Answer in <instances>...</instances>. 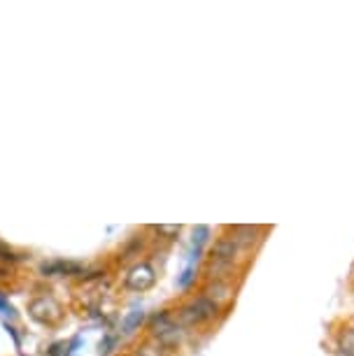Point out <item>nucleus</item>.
<instances>
[{
	"label": "nucleus",
	"mask_w": 354,
	"mask_h": 356,
	"mask_svg": "<svg viewBox=\"0 0 354 356\" xmlns=\"http://www.w3.org/2000/svg\"><path fill=\"white\" fill-rule=\"evenodd\" d=\"M122 356H133V354H131V352H124Z\"/></svg>",
	"instance_id": "f3484780"
},
{
	"label": "nucleus",
	"mask_w": 354,
	"mask_h": 356,
	"mask_svg": "<svg viewBox=\"0 0 354 356\" xmlns=\"http://www.w3.org/2000/svg\"><path fill=\"white\" fill-rule=\"evenodd\" d=\"M26 314L38 326L58 331L68 321V307L51 289H35L26 300Z\"/></svg>",
	"instance_id": "f03ea898"
},
{
	"label": "nucleus",
	"mask_w": 354,
	"mask_h": 356,
	"mask_svg": "<svg viewBox=\"0 0 354 356\" xmlns=\"http://www.w3.org/2000/svg\"><path fill=\"white\" fill-rule=\"evenodd\" d=\"M175 319L182 324L186 331H208L217 324L219 319L226 317V312L222 307H217L212 300L205 298L203 293H186L179 300H175V305H170Z\"/></svg>",
	"instance_id": "f257e3e1"
},
{
	"label": "nucleus",
	"mask_w": 354,
	"mask_h": 356,
	"mask_svg": "<svg viewBox=\"0 0 354 356\" xmlns=\"http://www.w3.org/2000/svg\"><path fill=\"white\" fill-rule=\"evenodd\" d=\"M0 312L8 314L10 319H17V310H15V305L10 303L8 293H3V291H0Z\"/></svg>",
	"instance_id": "dca6fc26"
},
{
	"label": "nucleus",
	"mask_w": 354,
	"mask_h": 356,
	"mask_svg": "<svg viewBox=\"0 0 354 356\" xmlns=\"http://www.w3.org/2000/svg\"><path fill=\"white\" fill-rule=\"evenodd\" d=\"M143 333L147 338L156 340L159 345H163L166 349H170V352H175V354H177V349L184 347V342L189 340V335H191L175 319V314H172L170 307H161V310H156L154 314H150L145 321Z\"/></svg>",
	"instance_id": "7ed1b4c3"
},
{
	"label": "nucleus",
	"mask_w": 354,
	"mask_h": 356,
	"mask_svg": "<svg viewBox=\"0 0 354 356\" xmlns=\"http://www.w3.org/2000/svg\"><path fill=\"white\" fill-rule=\"evenodd\" d=\"M133 356H177L175 352H170V349H166L163 345H159L156 340L147 338L143 333L140 335V340L133 342V349H129Z\"/></svg>",
	"instance_id": "1a4fd4ad"
},
{
	"label": "nucleus",
	"mask_w": 354,
	"mask_h": 356,
	"mask_svg": "<svg viewBox=\"0 0 354 356\" xmlns=\"http://www.w3.org/2000/svg\"><path fill=\"white\" fill-rule=\"evenodd\" d=\"M119 342H122V335H119V333H108L103 340H100L98 354H100V356H110V354L119 347Z\"/></svg>",
	"instance_id": "4468645a"
},
{
	"label": "nucleus",
	"mask_w": 354,
	"mask_h": 356,
	"mask_svg": "<svg viewBox=\"0 0 354 356\" xmlns=\"http://www.w3.org/2000/svg\"><path fill=\"white\" fill-rule=\"evenodd\" d=\"M150 233H154L156 238H150V240H156V243H175V240L179 238V233H182V226H150L147 228Z\"/></svg>",
	"instance_id": "9b49d317"
},
{
	"label": "nucleus",
	"mask_w": 354,
	"mask_h": 356,
	"mask_svg": "<svg viewBox=\"0 0 354 356\" xmlns=\"http://www.w3.org/2000/svg\"><path fill=\"white\" fill-rule=\"evenodd\" d=\"M86 270H89V264H84V261H75V259H63V257L45 259L42 264L38 266V275L45 280H54V277L79 280Z\"/></svg>",
	"instance_id": "423d86ee"
},
{
	"label": "nucleus",
	"mask_w": 354,
	"mask_h": 356,
	"mask_svg": "<svg viewBox=\"0 0 354 356\" xmlns=\"http://www.w3.org/2000/svg\"><path fill=\"white\" fill-rule=\"evenodd\" d=\"M210 243V228L208 226H196L193 228V250L196 254L203 252V247Z\"/></svg>",
	"instance_id": "2eb2a0df"
},
{
	"label": "nucleus",
	"mask_w": 354,
	"mask_h": 356,
	"mask_svg": "<svg viewBox=\"0 0 354 356\" xmlns=\"http://www.w3.org/2000/svg\"><path fill=\"white\" fill-rule=\"evenodd\" d=\"M156 282H159L156 266L152 264L150 257H145L126 268L124 277L119 282V289H122L124 293H147L156 286Z\"/></svg>",
	"instance_id": "20e7f679"
},
{
	"label": "nucleus",
	"mask_w": 354,
	"mask_h": 356,
	"mask_svg": "<svg viewBox=\"0 0 354 356\" xmlns=\"http://www.w3.org/2000/svg\"><path fill=\"white\" fill-rule=\"evenodd\" d=\"M224 233L231 235L233 240H238V243L247 247V250L257 252V245L264 243L266 228H262V226H224Z\"/></svg>",
	"instance_id": "0eeeda50"
},
{
	"label": "nucleus",
	"mask_w": 354,
	"mask_h": 356,
	"mask_svg": "<svg viewBox=\"0 0 354 356\" xmlns=\"http://www.w3.org/2000/svg\"><path fill=\"white\" fill-rule=\"evenodd\" d=\"M22 284V270L10 266H0V286L3 289H17Z\"/></svg>",
	"instance_id": "ddd939ff"
},
{
	"label": "nucleus",
	"mask_w": 354,
	"mask_h": 356,
	"mask_svg": "<svg viewBox=\"0 0 354 356\" xmlns=\"http://www.w3.org/2000/svg\"><path fill=\"white\" fill-rule=\"evenodd\" d=\"M33 254L26 250H19V247L0 240V266H10V268H22L24 264H29Z\"/></svg>",
	"instance_id": "6e6552de"
},
{
	"label": "nucleus",
	"mask_w": 354,
	"mask_h": 356,
	"mask_svg": "<svg viewBox=\"0 0 354 356\" xmlns=\"http://www.w3.org/2000/svg\"><path fill=\"white\" fill-rule=\"evenodd\" d=\"M338 349L345 356H354V324H345L338 331Z\"/></svg>",
	"instance_id": "f8f14e48"
},
{
	"label": "nucleus",
	"mask_w": 354,
	"mask_h": 356,
	"mask_svg": "<svg viewBox=\"0 0 354 356\" xmlns=\"http://www.w3.org/2000/svg\"><path fill=\"white\" fill-rule=\"evenodd\" d=\"M240 282H231V280H203L198 286V293H203L205 298L212 300L217 307H222L224 312L231 310L233 300L238 296Z\"/></svg>",
	"instance_id": "39448f33"
},
{
	"label": "nucleus",
	"mask_w": 354,
	"mask_h": 356,
	"mask_svg": "<svg viewBox=\"0 0 354 356\" xmlns=\"http://www.w3.org/2000/svg\"><path fill=\"white\" fill-rule=\"evenodd\" d=\"M145 321H147L145 310H131V312L122 319V324H119V335H122V338L136 335V333L140 331V328H145Z\"/></svg>",
	"instance_id": "9d476101"
}]
</instances>
